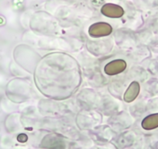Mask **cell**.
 I'll use <instances>...</instances> for the list:
<instances>
[{"label": "cell", "instance_id": "cell-1", "mask_svg": "<svg viewBox=\"0 0 158 149\" xmlns=\"http://www.w3.org/2000/svg\"><path fill=\"white\" fill-rule=\"evenodd\" d=\"M113 32V28L109 23L104 22H98L91 25L88 29V33L90 37L94 38L106 37L110 35Z\"/></svg>", "mask_w": 158, "mask_h": 149}, {"label": "cell", "instance_id": "cell-2", "mask_svg": "<svg viewBox=\"0 0 158 149\" xmlns=\"http://www.w3.org/2000/svg\"><path fill=\"white\" fill-rule=\"evenodd\" d=\"M127 68V62L123 59H116L106 64L104 67V72L107 75L113 76L120 74Z\"/></svg>", "mask_w": 158, "mask_h": 149}, {"label": "cell", "instance_id": "cell-3", "mask_svg": "<svg viewBox=\"0 0 158 149\" xmlns=\"http://www.w3.org/2000/svg\"><path fill=\"white\" fill-rule=\"evenodd\" d=\"M103 16L109 18H120L124 15V10L120 6L114 3H106L101 8Z\"/></svg>", "mask_w": 158, "mask_h": 149}, {"label": "cell", "instance_id": "cell-4", "mask_svg": "<svg viewBox=\"0 0 158 149\" xmlns=\"http://www.w3.org/2000/svg\"><path fill=\"white\" fill-rule=\"evenodd\" d=\"M140 91V84L137 81H134L130 84L123 96V99L126 102H131L135 100Z\"/></svg>", "mask_w": 158, "mask_h": 149}, {"label": "cell", "instance_id": "cell-5", "mask_svg": "<svg viewBox=\"0 0 158 149\" xmlns=\"http://www.w3.org/2000/svg\"><path fill=\"white\" fill-rule=\"evenodd\" d=\"M142 128L146 130H152L158 127V113L147 116L141 122Z\"/></svg>", "mask_w": 158, "mask_h": 149}, {"label": "cell", "instance_id": "cell-6", "mask_svg": "<svg viewBox=\"0 0 158 149\" xmlns=\"http://www.w3.org/2000/svg\"><path fill=\"white\" fill-rule=\"evenodd\" d=\"M27 139H28L27 135L24 134V133H21V134L19 135L18 138H17V140H18V141L21 143L26 142V141H27Z\"/></svg>", "mask_w": 158, "mask_h": 149}]
</instances>
